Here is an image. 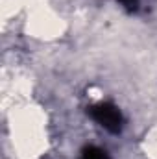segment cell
Instances as JSON below:
<instances>
[{
	"label": "cell",
	"mask_w": 157,
	"mask_h": 159,
	"mask_svg": "<svg viewBox=\"0 0 157 159\" xmlns=\"http://www.w3.org/2000/svg\"><path fill=\"white\" fill-rule=\"evenodd\" d=\"M91 117L96 120L102 128H105L111 133H120L124 128V117L118 111L117 106L109 104V102H100L96 106H92L89 109Z\"/></svg>",
	"instance_id": "obj_1"
},
{
	"label": "cell",
	"mask_w": 157,
	"mask_h": 159,
	"mask_svg": "<svg viewBox=\"0 0 157 159\" xmlns=\"http://www.w3.org/2000/svg\"><path fill=\"white\" fill-rule=\"evenodd\" d=\"M81 159H109V156L98 146H85L81 150Z\"/></svg>",
	"instance_id": "obj_2"
},
{
	"label": "cell",
	"mask_w": 157,
	"mask_h": 159,
	"mask_svg": "<svg viewBox=\"0 0 157 159\" xmlns=\"http://www.w3.org/2000/svg\"><path fill=\"white\" fill-rule=\"evenodd\" d=\"M120 2H122V6H124L126 9H129V11L137 9V6H139V0H120Z\"/></svg>",
	"instance_id": "obj_3"
}]
</instances>
